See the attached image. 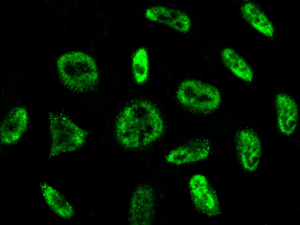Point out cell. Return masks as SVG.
I'll return each instance as SVG.
<instances>
[{"instance_id":"6da1fadb","label":"cell","mask_w":300,"mask_h":225,"mask_svg":"<svg viewBox=\"0 0 300 225\" xmlns=\"http://www.w3.org/2000/svg\"><path fill=\"white\" fill-rule=\"evenodd\" d=\"M124 142L130 148L148 144L163 130V121L155 107L147 101L134 103L124 110Z\"/></svg>"},{"instance_id":"7a4b0ae2","label":"cell","mask_w":300,"mask_h":225,"mask_svg":"<svg viewBox=\"0 0 300 225\" xmlns=\"http://www.w3.org/2000/svg\"><path fill=\"white\" fill-rule=\"evenodd\" d=\"M177 97L184 105L203 112L215 109L220 101V93L216 88L193 80L186 81L181 84Z\"/></svg>"},{"instance_id":"3957f363","label":"cell","mask_w":300,"mask_h":225,"mask_svg":"<svg viewBox=\"0 0 300 225\" xmlns=\"http://www.w3.org/2000/svg\"><path fill=\"white\" fill-rule=\"evenodd\" d=\"M63 59L73 88L85 90L95 83L98 75L96 67L89 56L81 52H72L64 56Z\"/></svg>"},{"instance_id":"277c9868","label":"cell","mask_w":300,"mask_h":225,"mask_svg":"<svg viewBox=\"0 0 300 225\" xmlns=\"http://www.w3.org/2000/svg\"><path fill=\"white\" fill-rule=\"evenodd\" d=\"M189 185L192 200L199 211L212 217L219 213L217 198L204 177L200 175H194L190 179Z\"/></svg>"},{"instance_id":"5b68a950","label":"cell","mask_w":300,"mask_h":225,"mask_svg":"<svg viewBox=\"0 0 300 225\" xmlns=\"http://www.w3.org/2000/svg\"><path fill=\"white\" fill-rule=\"evenodd\" d=\"M237 141L243 166L249 171L255 169L259 164L261 152L260 143L258 137L253 132L244 130L239 133Z\"/></svg>"},{"instance_id":"8992f818","label":"cell","mask_w":300,"mask_h":225,"mask_svg":"<svg viewBox=\"0 0 300 225\" xmlns=\"http://www.w3.org/2000/svg\"><path fill=\"white\" fill-rule=\"evenodd\" d=\"M278 125L281 132L289 135L295 130L298 120V109L295 103L288 96L278 95L276 99Z\"/></svg>"},{"instance_id":"52a82bcc","label":"cell","mask_w":300,"mask_h":225,"mask_svg":"<svg viewBox=\"0 0 300 225\" xmlns=\"http://www.w3.org/2000/svg\"><path fill=\"white\" fill-rule=\"evenodd\" d=\"M241 10L244 18L253 28L267 37L272 36L274 30L272 23L255 5L251 3H245Z\"/></svg>"},{"instance_id":"ba28073f","label":"cell","mask_w":300,"mask_h":225,"mask_svg":"<svg viewBox=\"0 0 300 225\" xmlns=\"http://www.w3.org/2000/svg\"><path fill=\"white\" fill-rule=\"evenodd\" d=\"M222 57L225 63L236 75L245 81H251L253 74L251 68L233 50L225 49Z\"/></svg>"},{"instance_id":"9c48e42d","label":"cell","mask_w":300,"mask_h":225,"mask_svg":"<svg viewBox=\"0 0 300 225\" xmlns=\"http://www.w3.org/2000/svg\"><path fill=\"white\" fill-rule=\"evenodd\" d=\"M208 154V151L205 149L185 147L172 151L168 156L167 159L169 162L181 164L203 159Z\"/></svg>"},{"instance_id":"30bf717a","label":"cell","mask_w":300,"mask_h":225,"mask_svg":"<svg viewBox=\"0 0 300 225\" xmlns=\"http://www.w3.org/2000/svg\"><path fill=\"white\" fill-rule=\"evenodd\" d=\"M132 68L137 82L138 83L144 82L147 77L149 70L147 55L144 49H140L136 53L133 59Z\"/></svg>"},{"instance_id":"8fae6325","label":"cell","mask_w":300,"mask_h":225,"mask_svg":"<svg viewBox=\"0 0 300 225\" xmlns=\"http://www.w3.org/2000/svg\"><path fill=\"white\" fill-rule=\"evenodd\" d=\"M170 24L175 28L182 31L188 30L190 26V23L188 17L178 11L174 12Z\"/></svg>"}]
</instances>
